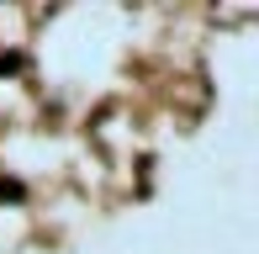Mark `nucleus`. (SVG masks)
<instances>
[{"label":"nucleus","mask_w":259,"mask_h":254,"mask_svg":"<svg viewBox=\"0 0 259 254\" xmlns=\"http://www.w3.org/2000/svg\"><path fill=\"white\" fill-rule=\"evenodd\" d=\"M21 196H27L21 180H0V201H21Z\"/></svg>","instance_id":"f257e3e1"},{"label":"nucleus","mask_w":259,"mask_h":254,"mask_svg":"<svg viewBox=\"0 0 259 254\" xmlns=\"http://www.w3.org/2000/svg\"><path fill=\"white\" fill-rule=\"evenodd\" d=\"M16 69H21V59H16V53H0V74H16Z\"/></svg>","instance_id":"f03ea898"}]
</instances>
